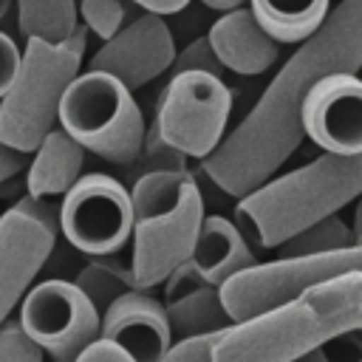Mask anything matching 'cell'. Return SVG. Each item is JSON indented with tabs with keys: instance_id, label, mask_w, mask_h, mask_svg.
I'll return each mask as SVG.
<instances>
[{
	"instance_id": "22",
	"label": "cell",
	"mask_w": 362,
	"mask_h": 362,
	"mask_svg": "<svg viewBox=\"0 0 362 362\" xmlns=\"http://www.w3.org/2000/svg\"><path fill=\"white\" fill-rule=\"evenodd\" d=\"M351 243H354L351 226L339 215H331V218H322V221L305 226L303 232H297L286 243H280L277 246V252H280L277 257H311V255L345 249Z\"/></svg>"
},
{
	"instance_id": "8",
	"label": "cell",
	"mask_w": 362,
	"mask_h": 362,
	"mask_svg": "<svg viewBox=\"0 0 362 362\" xmlns=\"http://www.w3.org/2000/svg\"><path fill=\"white\" fill-rule=\"evenodd\" d=\"M348 272H362V243H351L345 249L311 257H274L246 272H238L218 291L232 322H243L297 297L308 286L325 283Z\"/></svg>"
},
{
	"instance_id": "35",
	"label": "cell",
	"mask_w": 362,
	"mask_h": 362,
	"mask_svg": "<svg viewBox=\"0 0 362 362\" xmlns=\"http://www.w3.org/2000/svg\"><path fill=\"white\" fill-rule=\"evenodd\" d=\"M356 243H362V238H359V240H356Z\"/></svg>"
},
{
	"instance_id": "16",
	"label": "cell",
	"mask_w": 362,
	"mask_h": 362,
	"mask_svg": "<svg viewBox=\"0 0 362 362\" xmlns=\"http://www.w3.org/2000/svg\"><path fill=\"white\" fill-rule=\"evenodd\" d=\"M206 42L223 71L243 76H257L280 59V45L257 25L249 6L221 14L209 25Z\"/></svg>"
},
{
	"instance_id": "4",
	"label": "cell",
	"mask_w": 362,
	"mask_h": 362,
	"mask_svg": "<svg viewBox=\"0 0 362 362\" xmlns=\"http://www.w3.org/2000/svg\"><path fill=\"white\" fill-rule=\"evenodd\" d=\"M133 201V257L130 272L139 291L164 280L189 257L204 223V198L189 170L153 173L130 187Z\"/></svg>"
},
{
	"instance_id": "21",
	"label": "cell",
	"mask_w": 362,
	"mask_h": 362,
	"mask_svg": "<svg viewBox=\"0 0 362 362\" xmlns=\"http://www.w3.org/2000/svg\"><path fill=\"white\" fill-rule=\"evenodd\" d=\"M76 288L93 303V308L102 314L113 300H119L122 294L133 291V272L130 266H124L119 257L105 255V257H90L79 274H76Z\"/></svg>"
},
{
	"instance_id": "3",
	"label": "cell",
	"mask_w": 362,
	"mask_h": 362,
	"mask_svg": "<svg viewBox=\"0 0 362 362\" xmlns=\"http://www.w3.org/2000/svg\"><path fill=\"white\" fill-rule=\"evenodd\" d=\"M362 195V156H331L272 175L238 198V229L257 249H277L305 226L337 215Z\"/></svg>"
},
{
	"instance_id": "31",
	"label": "cell",
	"mask_w": 362,
	"mask_h": 362,
	"mask_svg": "<svg viewBox=\"0 0 362 362\" xmlns=\"http://www.w3.org/2000/svg\"><path fill=\"white\" fill-rule=\"evenodd\" d=\"M130 3H136L141 11H153V14H175V11H181L189 0H130Z\"/></svg>"
},
{
	"instance_id": "30",
	"label": "cell",
	"mask_w": 362,
	"mask_h": 362,
	"mask_svg": "<svg viewBox=\"0 0 362 362\" xmlns=\"http://www.w3.org/2000/svg\"><path fill=\"white\" fill-rule=\"evenodd\" d=\"M25 167H28V156L17 153V150H11V147H6L0 141V184L14 178V175H20V173H25Z\"/></svg>"
},
{
	"instance_id": "26",
	"label": "cell",
	"mask_w": 362,
	"mask_h": 362,
	"mask_svg": "<svg viewBox=\"0 0 362 362\" xmlns=\"http://www.w3.org/2000/svg\"><path fill=\"white\" fill-rule=\"evenodd\" d=\"M184 71H206V74L223 79V68H221V62L215 59V54H212L206 37L192 40L189 45H184L181 51H175V59H173L167 76H175V74H184Z\"/></svg>"
},
{
	"instance_id": "23",
	"label": "cell",
	"mask_w": 362,
	"mask_h": 362,
	"mask_svg": "<svg viewBox=\"0 0 362 362\" xmlns=\"http://www.w3.org/2000/svg\"><path fill=\"white\" fill-rule=\"evenodd\" d=\"M130 170V178L139 181L144 175H153V173H178V170H187V158L181 153H175L170 144L161 141L156 124L150 122L147 130H144V141H141V150L136 156V161L127 167Z\"/></svg>"
},
{
	"instance_id": "11",
	"label": "cell",
	"mask_w": 362,
	"mask_h": 362,
	"mask_svg": "<svg viewBox=\"0 0 362 362\" xmlns=\"http://www.w3.org/2000/svg\"><path fill=\"white\" fill-rule=\"evenodd\" d=\"M300 127L322 153L362 156V79L331 74L300 102Z\"/></svg>"
},
{
	"instance_id": "25",
	"label": "cell",
	"mask_w": 362,
	"mask_h": 362,
	"mask_svg": "<svg viewBox=\"0 0 362 362\" xmlns=\"http://www.w3.org/2000/svg\"><path fill=\"white\" fill-rule=\"evenodd\" d=\"M0 362H45V354L23 331L17 317H8L0 325Z\"/></svg>"
},
{
	"instance_id": "17",
	"label": "cell",
	"mask_w": 362,
	"mask_h": 362,
	"mask_svg": "<svg viewBox=\"0 0 362 362\" xmlns=\"http://www.w3.org/2000/svg\"><path fill=\"white\" fill-rule=\"evenodd\" d=\"M85 175V150L57 124L42 136L37 150L28 156L25 192L34 198H65L68 189Z\"/></svg>"
},
{
	"instance_id": "28",
	"label": "cell",
	"mask_w": 362,
	"mask_h": 362,
	"mask_svg": "<svg viewBox=\"0 0 362 362\" xmlns=\"http://www.w3.org/2000/svg\"><path fill=\"white\" fill-rule=\"evenodd\" d=\"M20 57H23L20 45H17L6 31H0V99L6 96V90L11 88V82H14V76H17Z\"/></svg>"
},
{
	"instance_id": "1",
	"label": "cell",
	"mask_w": 362,
	"mask_h": 362,
	"mask_svg": "<svg viewBox=\"0 0 362 362\" xmlns=\"http://www.w3.org/2000/svg\"><path fill=\"white\" fill-rule=\"evenodd\" d=\"M359 68L362 0H339L322 25L280 65L240 124L201 161L204 175L232 198H243L269 181L303 141L300 102L308 88L331 74H359Z\"/></svg>"
},
{
	"instance_id": "14",
	"label": "cell",
	"mask_w": 362,
	"mask_h": 362,
	"mask_svg": "<svg viewBox=\"0 0 362 362\" xmlns=\"http://www.w3.org/2000/svg\"><path fill=\"white\" fill-rule=\"evenodd\" d=\"M57 238L37 218L8 206L0 212V325L20 305L28 286L51 257Z\"/></svg>"
},
{
	"instance_id": "18",
	"label": "cell",
	"mask_w": 362,
	"mask_h": 362,
	"mask_svg": "<svg viewBox=\"0 0 362 362\" xmlns=\"http://www.w3.org/2000/svg\"><path fill=\"white\" fill-rule=\"evenodd\" d=\"M249 11L277 45H300L322 25L331 0H249Z\"/></svg>"
},
{
	"instance_id": "5",
	"label": "cell",
	"mask_w": 362,
	"mask_h": 362,
	"mask_svg": "<svg viewBox=\"0 0 362 362\" xmlns=\"http://www.w3.org/2000/svg\"><path fill=\"white\" fill-rule=\"evenodd\" d=\"M88 48V28L76 25L62 42L25 40L17 76L0 99V141L31 156L42 136L57 127L59 102L79 76Z\"/></svg>"
},
{
	"instance_id": "20",
	"label": "cell",
	"mask_w": 362,
	"mask_h": 362,
	"mask_svg": "<svg viewBox=\"0 0 362 362\" xmlns=\"http://www.w3.org/2000/svg\"><path fill=\"white\" fill-rule=\"evenodd\" d=\"M14 8L25 40L62 42L79 25L76 0H14Z\"/></svg>"
},
{
	"instance_id": "34",
	"label": "cell",
	"mask_w": 362,
	"mask_h": 362,
	"mask_svg": "<svg viewBox=\"0 0 362 362\" xmlns=\"http://www.w3.org/2000/svg\"><path fill=\"white\" fill-rule=\"evenodd\" d=\"M11 3H14V0H0V23H3V20H6V14L11 11Z\"/></svg>"
},
{
	"instance_id": "13",
	"label": "cell",
	"mask_w": 362,
	"mask_h": 362,
	"mask_svg": "<svg viewBox=\"0 0 362 362\" xmlns=\"http://www.w3.org/2000/svg\"><path fill=\"white\" fill-rule=\"evenodd\" d=\"M257 263L260 260L255 257V249L249 246V240L243 238L235 221L223 215H204L195 246L189 257L164 280V294L167 300H173L198 286L221 288L229 277Z\"/></svg>"
},
{
	"instance_id": "19",
	"label": "cell",
	"mask_w": 362,
	"mask_h": 362,
	"mask_svg": "<svg viewBox=\"0 0 362 362\" xmlns=\"http://www.w3.org/2000/svg\"><path fill=\"white\" fill-rule=\"evenodd\" d=\"M170 331L173 337H201V334H215L226 331L232 325V317L226 314L221 303V291L212 286H198L192 291H184L164 305Z\"/></svg>"
},
{
	"instance_id": "2",
	"label": "cell",
	"mask_w": 362,
	"mask_h": 362,
	"mask_svg": "<svg viewBox=\"0 0 362 362\" xmlns=\"http://www.w3.org/2000/svg\"><path fill=\"white\" fill-rule=\"evenodd\" d=\"M348 334H362V272L308 286L263 314L232 322L212 362H297Z\"/></svg>"
},
{
	"instance_id": "27",
	"label": "cell",
	"mask_w": 362,
	"mask_h": 362,
	"mask_svg": "<svg viewBox=\"0 0 362 362\" xmlns=\"http://www.w3.org/2000/svg\"><path fill=\"white\" fill-rule=\"evenodd\" d=\"M223 331L215 334H201V337H184L170 345V351L161 356V362H212L215 345Z\"/></svg>"
},
{
	"instance_id": "33",
	"label": "cell",
	"mask_w": 362,
	"mask_h": 362,
	"mask_svg": "<svg viewBox=\"0 0 362 362\" xmlns=\"http://www.w3.org/2000/svg\"><path fill=\"white\" fill-rule=\"evenodd\" d=\"M297 362H331L328 359V354H325V348H314V351H308V354H303Z\"/></svg>"
},
{
	"instance_id": "29",
	"label": "cell",
	"mask_w": 362,
	"mask_h": 362,
	"mask_svg": "<svg viewBox=\"0 0 362 362\" xmlns=\"http://www.w3.org/2000/svg\"><path fill=\"white\" fill-rule=\"evenodd\" d=\"M76 362H133L122 348H116L107 339H96L93 345H88Z\"/></svg>"
},
{
	"instance_id": "10",
	"label": "cell",
	"mask_w": 362,
	"mask_h": 362,
	"mask_svg": "<svg viewBox=\"0 0 362 362\" xmlns=\"http://www.w3.org/2000/svg\"><path fill=\"white\" fill-rule=\"evenodd\" d=\"M59 235L90 257L116 255L133 235L130 189L107 173H85L62 198Z\"/></svg>"
},
{
	"instance_id": "24",
	"label": "cell",
	"mask_w": 362,
	"mask_h": 362,
	"mask_svg": "<svg viewBox=\"0 0 362 362\" xmlns=\"http://www.w3.org/2000/svg\"><path fill=\"white\" fill-rule=\"evenodd\" d=\"M76 11L82 14V25L88 28V34H96L102 42H107L127 23H133V20H127L130 0H79Z\"/></svg>"
},
{
	"instance_id": "9",
	"label": "cell",
	"mask_w": 362,
	"mask_h": 362,
	"mask_svg": "<svg viewBox=\"0 0 362 362\" xmlns=\"http://www.w3.org/2000/svg\"><path fill=\"white\" fill-rule=\"evenodd\" d=\"M17 320L54 362H76L102 337V314L74 280H34L20 300Z\"/></svg>"
},
{
	"instance_id": "32",
	"label": "cell",
	"mask_w": 362,
	"mask_h": 362,
	"mask_svg": "<svg viewBox=\"0 0 362 362\" xmlns=\"http://www.w3.org/2000/svg\"><path fill=\"white\" fill-rule=\"evenodd\" d=\"M204 6H209V8H215V11H235V8H246V3L249 0H201Z\"/></svg>"
},
{
	"instance_id": "15",
	"label": "cell",
	"mask_w": 362,
	"mask_h": 362,
	"mask_svg": "<svg viewBox=\"0 0 362 362\" xmlns=\"http://www.w3.org/2000/svg\"><path fill=\"white\" fill-rule=\"evenodd\" d=\"M133 362H161L173 345L164 303L150 291H127L102 311V337Z\"/></svg>"
},
{
	"instance_id": "6",
	"label": "cell",
	"mask_w": 362,
	"mask_h": 362,
	"mask_svg": "<svg viewBox=\"0 0 362 362\" xmlns=\"http://www.w3.org/2000/svg\"><path fill=\"white\" fill-rule=\"evenodd\" d=\"M57 124L85 153L122 167L136 161L147 130L133 90L105 71H82L68 85Z\"/></svg>"
},
{
	"instance_id": "7",
	"label": "cell",
	"mask_w": 362,
	"mask_h": 362,
	"mask_svg": "<svg viewBox=\"0 0 362 362\" xmlns=\"http://www.w3.org/2000/svg\"><path fill=\"white\" fill-rule=\"evenodd\" d=\"M232 90L221 76L184 71L167 79L158 93L153 124L164 144L184 158H209L226 139Z\"/></svg>"
},
{
	"instance_id": "12",
	"label": "cell",
	"mask_w": 362,
	"mask_h": 362,
	"mask_svg": "<svg viewBox=\"0 0 362 362\" xmlns=\"http://www.w3.org/2000/svg\"><path fill=\"white\" fill-rule=\"evenodd\" d=\"M175 59L173 31L161 14L144 11L127 23L116 37L99 45L88 59V71H105L116 76L127 90H136L156 76L167 74Z\"/></svg>"
},
{
	"instance_id": "36",
	"label": "cell",
	"mask_w": 362,
	"mask_h": 362,
	"mask_svg": "<svg viewBox=\"0 0 362 362\" xmlns=\"http://www.w3.org/2000/svg\"><path fill=\"white\" fill-rule=\"evenodd\" d=\"M356 362H362V356H359V359H356Z\"/></svg>"
}]
</instances>
